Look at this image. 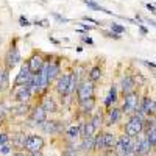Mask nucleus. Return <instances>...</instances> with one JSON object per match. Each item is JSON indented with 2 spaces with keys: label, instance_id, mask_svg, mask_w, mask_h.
<instances>
[{
  "label": "nucleus",
  "instance_id": "35",
  "mask_svg": "<svg viewBox=\"0 0 156 156\" xmlns=\"http://www.w3.org/2000/svg\"><path fill=\"white\" fill-rule=\"evenodd\" d=\"M19 22H20L22 27H30V25H31V23H30V20H28L27 17H23V16H20V17H19Z\"/></svg>",
  "mask_w": 156,
  "mask_h": 156
},
{
  "label": "nucleus",
  "instance_id": "11",
  "mask_svg": "<svg viewBox=\"0 0 156 156\" xmlns=\"http://www.w3.org/2000/svg\"><path fill=\"white\" fill-rule=\"evenodd\" d=\"M30 76H31V73L28 70V66H27V64H22V67H20V70H19V73L16 76V80H14V87L16 86H22V84H27L28 80H30Z\"/></svg>",
  "mask_w": 156,
  "mask_h": 156
},
{
  "label": "nucleus",
  "instance_id": "3",
  "mask_svg": "<svg viewBox=\"0 0 156 156\" xmlns=\"http://www.w3.org/2000/svg\"><path fill=\"white\" fill-rule=\"evenodd\" d=\"M94 94H95L94 83H90L87 80L78 83V86H76V95H78V100H80V101H84L87 98H94Z\"/></svg>",
  "mask_w": 156,
  "mask_h": 156
},
{
  "label": "nucleus",
  "instance_id": "44",
  "mask_svg": "<svg viewBox=\"0 0 156 156\" xmlns=\"http://www.w3.org/2000/svg\"><path fill=\"white\" fill-rule=\"evenodd\" d=\"M48 39H50V41H51V42H53V44H58V41H56V39H53V37H51V36H50Z\"/></svg>",
  "mask_w": 156,
  "mask_h": 156
},
{
  "label": "nucleus",
  "instance_id": "7",
  "mask_svg": "<svg viewBox=\"0 0 156 156\" xmlns=\"http://www.w3.org/2000/svg\"><path fill=\"white\" fill-rule=\"evenodd\" d=\"M44 58L41 56V55H37V53H34L33 56H30L28 58V61H27V66H28V70H30V73H37L39 70L42 69V66H44Z\"/></svg>",
  "mask_w": 156,
  "mask_h": 156
},
{
  "label": "nucleus",
  "instance_id": "22",
  "mask_svg": "<svg viewBox=\"0 0 156 156\" xmlns=\"http://www.w3.org/2000/svg\"><path fill=\"white\" fill-rule=\"evenodd\" d=\"M117 101V87L115 86H112L111 89H109V94L106 95V100H105V105L108 106V108H111L114 103Z\"/></svg>",
  "mask_w": 156,
  "mask_h": 156
},
{
  "label": "nucleus",
  "instance_id": "39",
  "mask_svg": "<svg viewBox=\"0 0 156 156\" xmlns=\"http://www.w3.org/2000/svg\"><path fill=\"white\" fill-rule=\"evenodd\" d=\"M147 9H148L150 12H154V5H151V3H147Z\"/></svg>",
  "mask_w": 156,
  "mask_h": 156
},
{
  "label": "nucleus",
  "instance_id": "10",
  "mask_svg": "<svg viewBox=\"0 0 156 156\" xmlns=\"http://www.w3.org/2000/svg\"><path fill=\"white\" fill-rule=\"evenodd\" d=\"M19 61H20V53H19L17 47H11L9 51H8V55H6V70L9 72Z\"/></svg>",
  "mask_w": 156,
  "mask_h": 156
},
{
  "label": "nucleus",
  "instance_id": "37",
  "mask_svg": "<svg viewBox=\"0 0 156 156\" xmlns=\"http://www.w3.org/2000/svg\"><path fill=\"white\" fill-rule=\"evenodd\" d=\"M53 17H56L59 22H69V19L67 17H62V16H59V14H56V12H53Z\"/></svg>",
  "mask_w": 156,
  "mask_h": 156
},
{
  "label": "nucleus",
  "instance_id": "28",
  "mask_svg": "<svg viewBox=\"0 0 156 156\" xmlns=\"http://www.w3.org/2000/svg\"><path fill=\"white\" fill-rule=\"evenodd\" d=\"M83 2L89 6V8H92V9H95V11H101V12H106V14H111V11H108L106 8H103V6H100L98 3H95V2H92V0H83Z\"/></svg>",
  "mask_w": 156,
  "mask_h": 156
},
{
  "label": "nucleus",
  "instance_id": "16",
  "mask_svg": "<svg viewBox=\"0 0 156 156\" xmlns=\"http://www.w3.org/2000/svg\"><path fill=\"white\" fill-rule=\"evenodd\" d=\"M97 129L94 128V125L90 122H83V125L80 126V134L83 137H89V136H95Z\"/></svg>",
  "mask_w": 156,
  "mask_h": 156
},
{
  "label": "nucleus",
  "instance_id": "40",
  "mask_svg": "<svg viewBox=\"0 0 156 156\" xmlns=\"http://www.w3.org/2000/svg\"><path fill=\"white\" fill-rule=\"evenodd\" d=\"M83 41H84V42H87V44H94V41H92L90 37H87V36H84V37H83Z\"/></svg>",
  "mask_w": 156,
  "mask_h": 156
},
{
  "label": "nucleus",
  "instance_id": "14",
  "mask_svg": "<svg viewBox=\"0 0 156 156\" xmlns=\"http://www.w3.org/2000/svg\"><path fill=\"white\" fill-rule=\"evenodd\" d=\"M41 108L45 111V112H56L58 111V105H56V101L51 98V97H45L42 100V105Z\"/></svg>",
  "mask_w": 156,
  "mask_h": 156
},
{
  "label": "nucleus",
  "instance_id": "38",
  "mask_svg": "<svg viewBox=\"0 0 156 156\" xmlns=\"http://www.w3.org/2000/svg\"><path fill=\"white\" fill-rule=\"evenodd\" d=\"M137 27H139V30H140V33H142V34H147V33H148V31H147V28H145V27H142L140 23H137Z\"/></svg>",
  "mask_w": 156,
  "mask_h": 156
},
{
  "label": "nucleus",
  "instance_id": "17",
  "mask_svg": "<svg viewBox=\"0 0 156 156\" xmlns=\"http://www.w3.org/2000/svg\"><path fill=\"white\" fill-rule=\"evenodd\" d=\"M120 117H122V111L119 108H111L108 112V125H115L120 120Z\"/></svg>",
  "mask_w": 156,
  "mask_h": 156
},
{
  "label": "nucleus",
  "instance_id": "15",
  "mask_svg": "<svg viewBox=\"0 0 156 156\" xmlns=\"http://www.w3.org/2000/svg\"><path fill=\"white\" fill-rule=\"evenodd\" d=\"M115 142H117V137H115L114 133H111V131L103 133V144H105L106 150H112L114 145H115Z\"/></svg>",
  "mask_w": 156,
  "mask_h": 156
},
{
  "label": "nucleus",
  "instance_id": "34",
  "mask_svg": "<svg viewBox=\"0 0 156 156\" xmlns=\"http://www.w3.org/2000/svg\"><path fill=\"white\" fill-rule=\"evenodd\" d=\"M6 142H9V136L6 133H0V145L6 144Z\"/></svg>",
  "mask_w": 156,
  "mask_h": 156
},
{
  "label": "nucleus",
  "instance_id": "18",
  "mask_svg": "<svg viewBox=\"0 0 156 156\" xmlns=\"http://www.w3.org/2000/svg\"><path fill=\"white\" fill-rule=\"evenodd\" d=\"M9 87V73L8 70H0V92H3Z\"/></svg>",
  "mask_w": 156,
  "mask_h": 156
},
{
  "label": "nucleus",
  "instance_id": "5",
  "mask_svg": "<svg viewBox=\"0 0 156 156\" xmlns=\"http://www.w3.org/2000/svg\"><path fill=\"white\" fill-rule=\"evenodd\" d=\"M139 101H140V98H139V95H137L136 92L125 95V101H123V106H122L120 111L125 112V114H133V112H136L137 108H139Z\"/></svg>",
  "mask_w": 156,
  "mask_h": 156
},
{
  "label": "nucleus",
  "instance_id": "24",
  "mask_svg": "<svg viewBox=\"0 0 156 156\" xmlns=\"http://www.w3.org/2000/svg\"><path fill=\"white\" fill-rule=\"evenodd\" d=\"M80 136L81 134H80V126H78V125H72V126L67 128V137L70 140H76Z\"/></svg>",
  "mask_w": 156,
  "mask_h": 156
},
{
  "label": "nucleus",
  "instance_id": "12",
  "mask_svg": "<svg viewBox=\"0 0 156 156\" xmlns=\"http://www.w3.org/2000/svg\"><path fill=\"white\" fill-rule=\"evenodd\" d=\"M122 90H123V94L128 95V94H133L134 92V89H136V81H134V78L133 76H129V75H125L122 78Z\"/></svg>",
  "mask_w": 156,
  "mask_h": 156
},
{
  "label": "nucleus",
  "instance_id": "23",
  "mask_svg": "<svg viewBox=\"0 0 156 156\" xmlns=\"http://www.w3.org/2000/svg\"><path fill=\"white\" fill-rule=\"evenodd\" d=\"M80 105H81V111L86 114V112H90L95 108V100L94 98H87L84 101H80Z\"/></svg>",
  "mask_w": 156,
  "mask_h": 156
},
{
  "label": "nucleus",
  "instance_id": "31",
  "mask_svg": "<svg viewBox=\"0 0 156 156\" xmlns=\"http://www.w3.org/2000/svg\"><path fill=\"white\" fill-rule=\"evenodd\" d=\"M111 33L120 36L122 33H125V27H123V25H120V23H117V22H112L111 23Z\"/></svg>",
  "mask_w": 156,
  "mask_h": 156
},
{
  "label": "nucleus",
  "instance_id": "29",
  "mask_svg": "<svg viewBox=\"0 0 156 156\" xmlns=\"http://www.w3.org/2000/svg\"><path fill=\"white\" fill-rule=\"evenodd\" d=\"M89 122H90V123L94 125V128H95V129H98V128L101 126V122H103V117H101V114H100V112H95V114L92 115V119H90Z\"/></svg>",
  "mask_w": 156,
  "mask_h": 156
},
{
  "label": "nucleus",
  "instance_id": "6",
  "mask_svg": "<svg viewBox=\"0 0 156 156\" xmlns=\"http://www.w3.org/2000/svg\"><path fill=\"white\" fill-rule=\"evenodd\" d=\"M31 95H33V92L30 90V87L27 84H22V86H16L14 87V100L17 103H28Z\"/></svg>",
  "mask_w": 156,
  "mask_h": 156
},
{
  "label": "nucleus",
  "instance_id": "2",
  "mask_svg": "<svg viewBox=\"0 0 156 156\" xmlns=\"http://www.w3.org/2000/svg\"><path fill=\"white\" fill-rule=\"evenodd\" d=\"M133 144H134V137H128L126 134L120 136L114 145L115 156H126L128 153H133Z\"/></svg>",
  "mask_w": 156,
  "mask_h": 156
},
{
  "label": "nucleus",
  "instance_id": "1",
  "mask_svg": "<svg viewBox=\"0 0 156 156\" xmlns=\"http://www.w3.org/2000/svg\"><path fill=\"white\" fill-rule=\"evenodd\" d=\"M142 125H144V117H140L139 114H134L129 117L128 123L125 125V134L128 137H136L142 133Z\"/></svg>",
  "mask_w": 156,
  "mask_h": 156
},
{
  "label": "nucleus",
  "instance_id": "8",
  "mask_svg": "<svg viewBox=\"0 0 156 156\" xmlns=\"http://www.w3.org/2000/svg\"><path fill=\"white\" fill-rule=\"evenodd\" d=\"M69 81H70V73H64L61 76L56 78V92L64 97V95H67V89H69Z\"/></svg>",
  "mask_w": 156,
  "mask_h": 156
},
{
  "label": "nucleus",
  "instance_id": "20",
  "mask_svg": "<svg viewBox=\"0 0 156 156\" xmlns=\"http://www.w3.org/2000/svg\"><path fill=\"white\" fill-rule=\"evenodd\" d=\"M101 75H103V70H101L98 66H94L92 69L89 70L87 78H89V81H90V83H95V81H98L100 78H101Z\"/></svg>",
  "mask_w": 156,
  "mask_h": 156
},
{
  "label": "nucleus",
  "instance_id": "9",
  "mask_svg": "<svg viewBox=\"0 0 156 156\" xmlns=\"http://www.w3.org/2000/svg\"><path fill=\"white\" fill-rule=\"evenodd\" d=\"M59 72H61V67H59L58 62H55V61H47L45 62V73H47V78H48V83L55 81L59 76Z\"/></svg>",
  "mask_w": 156,
  "mask_h": 156
},
{
  "label": "nucleus",
  "instance_id": "21",
  "mask_svg": "<svg viewBox=\"0 0 156 156\" xmlns=\"http://www.w3.org/2000/svg\"><path fill=\"white\" fill-rule=\"evenodd\" d=\"M94 144H95V137L94 136H89V137H83L80 147L84 151H92L94 150Z\"/></svg>",
  "mask_w": 156,
  "mask_h": 156
},
{
  "label": "nucleus",
  "instance_id": "26",
  "mask_svg": "<svg viewBox=\"0 0 156 156\" xmlns=\"http://www.w3.org/2000/svg\"><path fill=\"white\" fill-rule=\"evenodd\" d=\"M25 137L23 134H16V136H12V145H14L16 148H19V150H22L23 148V145H25Z\"/></svg>",
  "mask_w": 156,
  "mask_h": 156
},
{
  "label": "nucleus",
  "instance_id": "42",
  "mask_svg": "<svg viewBox=\"0 0 156 156\" xmlns=\"http://www.w3.org/2000/svg\"><path fill=\"white\" fill-rule=\"evenodd\" d=\"M3 122H5V119H3V115H2V114H0V126H2V125H3Z\"/></svg>",
  "mask_w": 156,
  "mask_h": 156
},
{
  "label": "nucleus",
  "instance_id": "32",
  "mask_svg": "<svg viewBox=\"0 0 156 156\" xmlns=\"http://www.w3.org/2000/svg\"><path fill=\"white\" fill-rule=\"evenodd\" d=\"M11 151H12V148H11V145H9V142H6V144H2V145H0V154L6 156V154H9Z\"/></svg>",
  "mask_w": 156,
  "mask_h": 156
},
{
  "label": "nucleus",
  "instance_id": "4",
  "mask_svg": "<svg viewBox=\"0 0 156 156\" xmlns=\"http://www.w3.org/2000/svg\"><path fill=\"white\" fill-rule=\"evenodd\" d=\"M45 145V140L42 136H37V134H30L27 136V139H25V145L23 148L25 150H28L30 153H37V151H41Z\"/></svg>",
  "mask_w": 156,
  "mask_h": 156
},
{
  "label": "nucleus",
  "instance_id": "25",
  "mask_svg": "<svg viewBox=\"0 0 156 156\" xmlns=\"http://www.w3.org/2000/svg\"><path fill=\"white\" fill-rule=\"evenodd\" d=\"M145 139H147V142L150 144V147L153 148L154 147V142H156V126H151L148 131L145 133Z\"/></svg>",
  "mask_w": 156,
  "mask_h": 156
},
{
  "label": "nucleus",
  "instance_id": "36",
  "mask_svg": "<svg viewBox=\"0 0 156 156\" xmlns=\"http://www.w3.org/2000/svg\"><path fill=\"white\" fill-rule=\"evenodd\" d=\"M83 20H84V22H92L94 25H101L98 20H95L94 17H89V16H84V17H83Z\"/></svg>",
  "mask_w": 156,
  "mask_h": 156
},
{
  "label": "nucleus",
  "instance_id": "33",
  "mask_svg": "<svg viewBox=\"0 0 156 156\" xmlns=\"http://www.w3.org/2000/svg\"><path fill=\"white\" fill-rule=\"evenodd\" d=\"M154 111H156V103H154V100L150 103V108H148V112H147V115H154Z\"/></svg>",
  "mask_w": 156,
  "mask_h": 156
},
{
  "label": "nucleus",
  "instance_id": "41",
  "mask_svg": "<svg viewBox=\"0 0 156 156\" xmlns=\"http://www.w3.org/2000/svg\"><path fill=\"white\" fill-rule=\"evenodd\" d=\"M12 156H27V154H25V153H22V151H17V153H14Z\"/></svg>",
  "mask_w": 156,
  "mask_h": 156
},
{
  "label": "nucleus",
  "instance_id": "27",
  "mask_svg": "<svg viewBox=\"0 0 156 156\" xmlns=\"http://www.w3.org/2000/svg\"><path fill=\"white\" fill-rule=\"evenodd\" d=\"M95 137V144H94V150H97V151H105L106 148H105V144H103V133H100V134H97V136H94Z\"/></svg>",
  "mask_w": 156,
  "mask_h": 156
},
{
  "label": "nucleus",
  "instance_id": "13",
  "mask_svg": "<svg viewBox=\"0 0 156 156\" xmlns=\"http://www.w3.org/2000/svg\"><path fill=\"white\" fill-rule=\"evenodd\" d=\"M31 120L34 122V123H37V125H42L45 120H47V112L41 108V106H37V108H34L33 111H31Z\"/></svg>",
  "mask_w": 156,
  "mask_h": 156
},
{
  "label": "nucleus",
  "instance_id": "30",
  "mask_svg": "<svg viewBox=\"0 0 156 156\" xmlns=\"http://www.w3.org/2000/svg\"><path fill=\"white\" fill-rule=\"evenodd\" d=\"M28 111H30L28 103H19V106L14 109V114L16 115H23V114H27Z\"/></svg>",
  "mask_w": 156,
  "mask_h": 156
},
{
  "label": "nucleus",
  "instance_id": "43",
  "mask_svg": "<svg viewBox=\"0 0 156 156\" xmlns=\"http://www.w3.org/2000/svg\"><path fill=\"white\" fill-rule=\"evenodd\" d=\"M31 156H44L41 151H37V153H31Z\"/></svg>",
  "mask_w": 156,
  "mask_h": 156
},
{
  "label": "nucleus",
  "instance_id": "19",
  "mask_svg": "<svg viewBox=\"0 0 156 156\" xmlns=\"http://www.w3.org/2000/svg\"><path fill=\"white\" fill-rule=\"evenodd\" d=\"M42 128H44V131L45 133H58L59 131V122H55V120H50V122H44L42 123Z\"/></svg>",
  "mask_w": 156,
  "mask_h": 156
}]
</instances>
